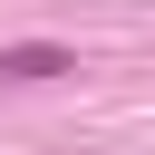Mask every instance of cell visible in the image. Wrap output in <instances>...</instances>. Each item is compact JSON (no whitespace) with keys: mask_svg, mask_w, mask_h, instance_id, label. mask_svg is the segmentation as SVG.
Listing matches in <instances>:
<instances>
[{"mask_svg":"<svg viewBox=\"0 0 155 155\" xmlns=\"http://www.w3.org/2000/svg\"><path fill=\"white\" fill-rule=\"evenodd\" d=\"M48 78H78V48H58V39L0 48V87H48Z\"/></svg>","mask_w":155,"mask_h":155,"instance_id":"6da1fadb","label":"cell"}]
</instances>
